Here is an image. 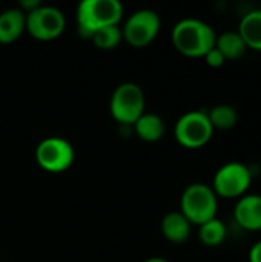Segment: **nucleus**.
I'll use <instances>...</instances> for the list:
<instances>
[{
	"label": "nucleus",
	"instance_id": "1",
	"mask_svg": "<svg viewBox=\"0 0 261 262\" xmlns=\"http://www.w3.org/2000/svg\"><path fill=\"white\" fill-rule=\"evenodd\" d=\"M217 34L200 18H183L172 29V43L186 57H205L215 46Z\"/></svg>",
	"mask_w": 261,
	"mask_h": 262
},
{
	"label": "nucleus",
	"instance_id": "2",
	"mask_svg": "<svg viewBox=\"0 0 261 262\" xmlns=\"http://www.w3.org/2000/svg\"><path fill=\"white\" fill-rule=\"evenodd\" d=\"M123 17V6L118 0H83L77 8L78 32L85 38L106 26H115Z\"/></svg>",
	"mask_w": 261,
	"mask_h": 262
},
{
	"label": "nucleus",
	"instance_id": "3",
	"mask_svg": "<svg viewBox=\"0 0 261 262\" xmlns=\"http://www.w3.org/2000/svg\"><path fill=\"white\" fill-rule=\"evenodd\" d=\"M218 196L211 186L203 183L189 184L180 198V212L192 226H202L217 218Z\"/></svg>",
	"mask_w": 261,
	"mask_h": 262
},
{
	"label": "nucleus",
	"instance_id": "4",
	"mask_svg": "<svg viewBox=\"0 0 261 262\" xmlns=\"http://www.w3.org/2000/svg\"><path fill=\"white\" fill-rule=\"evenodd\" d=\"M111 115L122 124H134L145 114V94L137 83H122L115 88L109 103Z\"/></svg>",
	"mask_w": 261,
	"mask_h": 262
},
{
	"label": "nucleus",
	"instance_id": "5",
	"mask_svg": "<svg viewBox=\"0 0 261 262\" xmlns=\"http://www.w3.org/2000/svg\"><path fill=\"white\" fill-rule=\"evenodd\" d=\"M175 140L186 149H200L209 143L214 127L205 111H191L182 115L175 124Z\"/></svg>",
	"mask_w": 261,
	"mask_h": 262
},
{
	"label": "nucleus",
	"instance_id": "6",
	"mask_svg": "<svg viewBox=\"0 0 261 262\" xmlns=\"http://www.w3.org/2000/svg\"><path fill=\"white\" fill-rule=\"evenodd\" d=\"M252 183L251 169L238 161H231L222 166L212 181V190L222 198H242L246 195Z\"/></svg>",
	"mask_w": 261,
	"mask_h": 262
},
{
	"label": "nucleus",
	"instance_id": "7",
	"mask_svg": "<svg viewBox=\"0 0 261 262\" xmlns=\"http://www.w3.org/2000/svg\"><path fill=\"white\" fill-rule=\"evenodd\" d=\"M75 154L69 141L60 137H49L38 143L35 149V160L42 169L51 173L68 170L74 163Z\"/></svg>",
	"mask_w": 261,
	"mask_h": 262
},
{
	"label": "nucleus",
	"instance_id": "8",
	"mask_svg": "<svg viewBox=\"0 0 261 262\" xmlns=\"http://www.w3.org/2000/svg\"><path fill=\"white\" fill-rule=\"evenodd\" d=\"M66 18L58 8L54 6H38L31 12H26V31L35 40L49 41L65 31Z\"/></svg>",
	"mask_w": 261,
	"mask_h": 262
},
{
	"label": "nucleus",
	"instance_id": "9",
	"mask_svg": "<svg viewBox=\"0 0 261 262\" xmlns=\"http://www.w3.org/2000/svg\"><path fill=\"white\" fill-rule=\"evenodd\" d=\"M160 25L162 21L155 11L138 9L128 17L122 29V34L129 45L135 48H143L154 41L160 31Z\"/></svg>",
	"mask_w": 261,
	"mask_h": 262
},
{
	"label": "nucleus",
	"instance_id": "10",
	"mask_svg": "<svg viewBox=\"0 0 261 262\" xmlns=\"http://www.w3.org/2000/svg\"><path fill=\"white\" fill-rule=\"evenodd\" d=\"M234 218L237 224L245 230H261V195L246 193L238 198L234 209Z\"/></svg>",
	"mask_w": 261,
	"mask_h": 262
},
{
	"label": "nucleus",
	"instance_id": "11",
	"mask_svg": "<svg viewBox=\"0 0 261 262\" xmlns=\"http://www.w3.org/2000/svg\"><path fill=\"white\" fill-rule=\"evenodd\" d=\"M26 28V14L20 8H11L0 14V43L15 41Z\"/></svg>",
	"mask_w": 261,
	"mask_h": 262
},
{
	"label": "nucleus",
	"instance_id": "12",
	"mask_svg": "<svg viewBox=\"0 0 261 262\" xmlns=\"http://www.w3.org/2000/svg\"><path fill=\"white\" fill-rule=\"evenodd\" d=\"M191 229L192 224L180 210L171 212L165 215V218L162 220V233L168 241L174 244H182L188 241V238L191 236Z\"/></svg>",
	"mask_w": 261,
	"mask_h": 262
},
{
	"label": "nucleus",
	"instance_id": "13",
	"mask_svg": "<svg viewBox=\"0 0 261 262\" xmlns=\"http://www.w3.org/2000/svg\"><path fill=\"white\" fill-rule=\"evenodd\" d=\"M237 32L245 40L248 49L261 51V9L246 12L240 20Z\"/></svg>",
	"mask_w": 261,
	"mask_h": 262
},
{
	"label": "nucleus",
	"instance_id": "14",
	"mask_svg": "<svg viewBox=\"0 0 261 262\" xmlns=\"http://www.w3.org/2000/svg\"><path fill=\"white\" fill-rule=\"evenodd\" d=\"M132 126L135 129L137 137L148 143L158 141L160 138H163L165 130H166L163 118L152 112H145Z\"/></svg>",
	"mask_w": 261,
	"mask_h": 262
},
{
	"label": "nucleus",
	"instance_id": "15",
	"mask_svg": "<svg viewBox=\"0 0 261 262\" xmlns=\"http://www.w3.org/2000/svg\"><path fill=\"white\" fill-rule=\"evenodd\" d=\"M215 48L223 54L226 60H238L248 51V46L237 31H226L217 35Z\"/></svg>",
	"mask_w": 261,
	"mask_h": 262
},
{
	"label": "nucleus",
	"instance_id": "16",
	"mask_svg": "<svg viewBox=\"0 0 261 262\" xmlns=\"http://www.w3.org/2000/svg\"><path fill=\"white\" fill-rule=\"evenodd\" d=\"M226 236H228L226 224L218 218H214V220L198 226V238H200L202 244H205L206 247L222 246L225 243Z\"/></svg>",
	"mask_w": 261,
	"mask_h": 262
},
{
	"label": "nucleus",
	"instance_id": "17",
	"mask_svg": "<svg viewBox=\"0 0 261 262\" xmlns=\"http://www.w3.org/2000/svg\"><path fill=\"white\" fill-rule=\"evenodd\" d=\"M208 118H209L214 130L215 129L228 130V129H232L237 124L238 114H237L235 107H232L229 104H217L208 112Z\"/></svg>",
	"mask_w": 261,
	"mask_h": 262
},
{
	"label": "nucleus",
	"instance_id": "18",
	"mask_svg": "<svg viewBox=\"0 0 261 262\" xmlns=\"http://www.w3.org/2000/svg\"><path fill=\"white\" fill-rule=\"evenodd\" d=\"M122 38H123V34H122V29L118 28V25L102 28L91 35L92 43L98 49H105V51L117 48L118 43L122 41Z\"/></svg>",
	"mask_w": 261,
	"mask_h": 262
},
{
	"label": "nucleus",
	"instance_id": "19",
	"mask_svg": "<svg viewBox=\"0 0 261 262\" xmlns=\"http://www.w3.org/2000/svg\"><path fill=\"white\" fill-rule=\"evenodd\" d=\"M203 58L206 60V63H208L211 68H220V66H223L225 61H226V58L223 57V54H222L215 46H214Z\"/></svg>",
	"mask_w": 261,
	"mask_h": 262
},
{
	"label": "nucleus",
	"instance_id": "20",
	"mask_svg": "<svg viewBox=\"0 0 261 262\" xmlns=\"http://www.w3.org/2000/svg\"><path fill=\"white\" fill-rule=\"evenodd\" d=\"M249 262H261V241L255 243L249 252Z\"/></svg>",
	"mask_w": 261,
	"mask_h": 262
},
{
	"label": "nucleus",
	"instance_id": "21",
	"mask_svg": "<svg viewBox=\"0 0 261 262\" xmlns=\"http://www.w3.org/2000/svg\"><path fill=\"white\" fill-rule=\"evenodd\" d=\"M145 262H169L168 259H165V258H158V256H154V258H149V259H146Z\"/></svg>",
	"mask_w": 261,
	"mask_h": 262
}]
</instances>
